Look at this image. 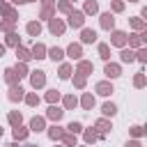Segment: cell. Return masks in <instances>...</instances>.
I'll list each match as a JSON object with an SVG mask.
<instances>
[{
  "label": "cell",
  "mask_w": 147,
  "mask_h": 147,
  "mask_svg": "<svg viewBox=\"0 0 147 147\" xmlns=\"http://www.w3.org/2000/svg\"><path fill=\"white\" fill-rule=\"evenodd\" d=\"M147 85V76H145V71H138L136 76H133V87L136 90H142Z\"/></svg>",
  "instance_id": "38"
},
{
  "label": "cell",
  "mask_w": 147,
  "mask_h": 147,
  "mask_svg": "<svg viewBox=\"0 0 147 147\" xmlns=\"http://www.w3.org/2000/svg\"><path fill=\"white\" fill-rule=\"evenodd\" d=\"M9 2H11L14 7H16V5H25V0H9Z\"/></svg>",
  "instance_id": "50"
},
{
  "label": "cell",
  "mask_w": 147,
  "mask_h": 147,
  "mask_svg": "<svg viewBox=\"0 0 147 147\" xmlns=\"http://www.w3.org/2000/svg\"><path fill=\"white\" fill-rule=\"evenodd\" d=\"M124 147H142V142H140V140H136V138H131V140H126V142H124Z\"/></svg>",
  "instance_id": "47"
},
{
  "label": "cell",
  "mask_w": 147,
  "mask_h": 147,
  "mask_svg": "<svg viewBox=\"0 0 147 147\" xmlns=\"http://www.w3.org/2000/svg\"><path fill=\"white\" fill-rule=\"evenodd\" d=\"M64 55L67 57H71V60H83V44H78V41H74V44H69L67 46V51H64Z\"/></svg>",
  "instance_id": "9"
},
{
  "label": "cell",
  "mask_w": 147,
  "mask_h": 147,
  "mask_svg": "<svg viewBox=\"0 0 147 147\" xmlns=\"http://www.w3.org/2000/svg\"><path fill=\"white\" fill-rule=\"evenodd\" d=\"M74 74V64L71 62H60V69H57V78L60 80H69Z\"/></svg>",
  "instance_id": "20"
},
{
  "label": "cell",
  "mask_w": 147,
  "mask_h": 147,
  "mask_svg": "<svg viewBox=\"0 0 147 147\" xmlns=\"http://www.w3.org/2000/svg\"><path fill=\"white\" fill-rule=\"evenodd\" d=\"M74 71H76V74H80V76H85V78H87V76H90V74H92V71H94V64H92V62H90V60H78V64H76V69H74Z\"/></svg>",
  "instance_id": "17"
},
{
  "label": "cell",
  "mask_w": 147,
  "mask_h": 147,
  "mask_svg": "<svg viewBox=\"0 0 147 147\" xmlns=\"http://www.w3.org/2000/svg\"><path fill=\"white\" fill-rule=\"evenodd\" d=\"M41 7H55V0H39Z\"/></svg>",
  "instance_id": "48"
},
{
  "label": "cell",
  "mask_w": 147,
  "mask_h": 147,
  "mask_svg": "<svg viewBox=\"0 0 147 147\" xmlns=\"http://www.w3.org/2000/svg\"><path fill=\"white\" fill-rule=\"evenodd\" d=\"M94 92H96V94H101V96H110V94L115 92V87H113V83H110V80H99V83L94 85Z\"/></svg>",
  "instance_id": "14"
},
{
  "label": "cell",
  "mask_w": 147,
  "mask_h": 147,
  "mask_svg": "<svg viewBox=\"0 0 147 147\" xmlns=\"http://www.w3.org/2000/svg\"><path fill=\"white\" fill-rule=\"evenodd\" d=\"M83 140H85V145H94V142L99 140V133L94 131V126H90V129H83Z\"/></svg>",
  "instance_id": "29"
},
{
  "label": "cell",
  "mask_w": 147,
  "mask_h": 147,
  "mask_svg": "<svg viewBox=\"0 0 147 147\" xmlns=\"http://www.w3.org/2000/svg\"><path fill=\"white\" fill-rule=\"evenodd\" d=\"M101 115H103V117H115V115H117V106H115L113 101H106V103L101 106Z\"/></svg>",
  "instance_id": "35"
},
{
  "label": "cell",
  "mask_w": 147,
  "mask_h": 147,
  "mask_svg": "<svg viewBox=\"0 0 147 147\" xmlns=\"http://www.w3.org/2000/svg\"><path fill=\"white\" fill-rule=\"evenodd\" d=\"M64 131H69V133H74V136H78V133H83V124L71 119V122L67 124V129H64Z\"/></svg>",
  "instance_id": "43"
},
{
  "label": "cell",
  "mask_w": 147,
  "mask_h": 147,
  "mask_svg": "<svg viewBox=\"0 0 147 147\" xmlns=\"http://www.w3.org/2000/svg\"><path fill=\"white\" fill-rule=\"evenodd\" d=\"M7 122H9L11 129L18 126V124H23V113H21V110H9V113H7Z\"/></svg>",
  "instance_id": "26"
},
{
  "label": "cell",
  "mask_w": 147,
  "mask_h": 147,
  "mask_svg": "<svg viewBox=\"0 0 147 147\" xmlns=\"http://www.w3.org/2000/svg\"><path fill=\"white\" fill-rule=\"evenodd\" d=\"M140 18L147 23V7H142V9H140Z\"/></svg>",
  "instance_id": "49"
},
{
  "label": "cell",
  "mask_w": 147,
  "mask_h": 147,
  "mask_svg": "<svg viewBox=\"0 0 147 147\" xmlns=\"http://www.w3.org/2000/svg\"><path fill=\"white\" fill-rule=\"evenodd\" d=\"M14 51H16V60H18V62H25V64H28V62L32 60V55H30V48H25L23 44H21V46H16Z\"/></svg>",
  "instance_id": "25"
},
{
  "label": "cell",
  "mask_w": 147,
  "mask_h": 147,
  "mask_svg": "<svg viewBox=\"0 0 147 147\" xmlns=\"http://www.w3.org/2000/svg\"><path fill=\"white\" fill-rule=\"evenodd\" d=\"M28 129H30L32 133H41V131H46V117H41V115H34V117L30 119Z\"/></svg>",
  "instance_id": "13"
},
{
  "label": "cell",
  "mask_w": 147,
  "mask_h": 147,
  "mask_svg": "<svg viewBox=\"0 0 147 147\" xmlns=\"http://www.w3.org/2000/svg\"><path fill=\"white\" fill-rule=\"evenodd\" d=\"M2 133H5V129H2V126H0V138H2Z\"/></svg>",
  "instance_id": "53"
},
{
  "label": "cell",
  "mask_w": 147,
  "mask_h": 147,
  "mask_svg": "<svg viewBox=\"0 0 147 147\" xmlns=\"http://www.w3.org/2000/svg\"><path fill=\"white\" fill-rule=\"evenodd\" d=\"M126 37H129V32H124V30H110V44L108 46L126 48Z\"/></svg>",
  "instance_id": "5"
},
{
  "label": "cell",
  "mask_w": 147,
  "mask_h": 147,
  "mask_svg": "<svg viewBox=\"0 0 147 147\" xmlns=\"http://www.w3.org/2000/svg\"><path fill=\"white\" fill-rule=\"evenodd\" d=\"M129 2H140V0H129Z\"/></svg>",
  "instance_id": "56"
},
{
  "label": "cell",
  "mask_w": 147,
  "mask_h": 147,
  "mask_svg": "<svg viewBox=\"0 0 147 147\" xmlns=\"http://www.w3.org/2000/svg\"><path fill=\"white\" fill-rule=\"evenodd\" d=\"M96 53H99V57H101L103 62H110V46H108L106 41H99V44H96Z\"/></svg>",
  "instance_id": "28"
},
{
  "label": "cell",
  "mask_w": 147,
  "mask_h": 147,
  "mask_svg": "<svg viewBox=\"0 0 147 147\" xmlns=\"http://www.w3.org/2000/svg\"><path fill=\"white\" fill-rule=\"evenodd\" d=\"M16 46H21L18 32H7L5 34V48H16Z\"/></svg>",
  "instance_id": "24"
},
{
  "label": "cell",
  "mask_w": 147,
  "mask_h": 147,
  "mask_svg": "<svg viewBox=\"0 0 147 147\" xmlns=\"http://www.w3.org/2000/svg\"><path fill=\"white\" fill-rule=\"evenodd\" d=\"M71 80H74V87H76V90H85V85H87V78L80 76V74H76V71H74V76H71Z\"/></svg>",
  "instance_id": "40"
},
{
  "label": "cell",
  "mask_w": 147,
  "mask_h": 147,
  "mask_svg": "<svg viewBox=\"0 0 147 147\" xmlns=\"http://www.w3.org/2000/svg\"><path fill=\"white\" fill-rule=\"evenodd\" d=\"M119 60H122L124 64L136 62V51H131V48H119Z\"/></svg>",
  "instance_id": "30"
},
{
  "label": "cell",
  "mask_w": 147,
  "mask_h": 147,
  "mask_svg": "<svg viewBox=\"0 0 147 147\" xmlns=\"http://www.w3.org/2000/svg\"><path fill=\"white\" fill-rule=\"evenodd\" d=\"M0 30L7 34V32H16V23L14 21H7V18H2L0 21Z\"/></svg>",
  "instance_id": "42"
},
{
  "label": "cell",
  "mask_w": 147,
  "mask_h": 147,
  "mask_svg": "<svg viewBox=\"0 0 147 147\" xmlns=\"http://www.w3.org/2000/svg\"><path fill=\"white\" fill-rule=\"evenodd\" d=\"M99 25L103 28V30H115V14H110V11H101L99 14Z\"/></svg>",
  "instance_id": "8"
},
{
  "label": "cell",
  "mask_w": 147,
  "mask_h": 147,
  "mask_svg": "<svg viewBox=\"0 0 147 147\" xmlns=\"http://www.w3.org/2000/svg\"><path fill=\"white\" fill-rule=\"evenodd\" d=\"M23 101H25V103H28L30 108H37L41 99H39V94H37V92H25V96H23Z\"/></svg>",
  "instance_id": "37"
},
{
  "label": "cell",
  "mask_w": 147,
  "mask_h": 147,
  "mask_svg": "<svg viewBox=\"0 0 147 147\" xmlns=\"http://www.w3.org/2000/svg\"><path fill=\"white\" fill-rule=\"evenodd\" d=\"M28 2H37V0H25V5H28Z\"/></svg>",
  "instance_id": "55"
},
{
  "label": "cell",
  "mask_w": 147,
  "mask_h": 147,
  "mask_svg": "<svg viewBox=\"0 0 147 147\" xmlns=\"http://www.w3.org/2000/svg\"><path fill=\"white\" fill-rule=\"evenodd\" d=\"M23 147H39V145H23Z\"/></svg>",
  "instance_id": "54"
},
{
  "label": "cell",
  "mask_w": 147,
  "mask_h": 147,
  "mask_svg": "<svg viewBox=\"0 0 147 147\" xmlns=\"http://www.w3.org/2000/svg\"><path fill=\"white\" fill-rule=\"evenodd\" d=\"M25 32H28L30 37H39V34H41V23H39V21H28V23H25Z\"/></svg>",
  "instance_id": "27"
},
{
  "label": "cell",
  "mask_w": 147,
  "mask_h": 147,
  "mask_svg": "<svg viewBox=\"0 0 147 147\" xmlns=\"http://www.w3.org/2000/svg\"><path fill=\"white\" fill-rule=\"evenodd\" d=\"M28 136H30V129H28V126H23V124H18V126H14V129H11V138H14V142H23Z\"/></svg>",
  "instance_id": "18"
},
{
  "label": "cell",
  "mask_w": 147,
  "mask_h": 147,
  "mask_svg": "<svg viewBox=\"0 0 147 147\" xmlns=\"http://www.w3.org/2000/svg\"><path fill=\"white\" fill-rule=\"evenodd\" d=\"M60 145H62V147H76V145H78V136H74V133L64 131V136H62Z\"/></svg>",
  "instance_id": "31"
},
{
  "label": "cell",
  "mask_w": 147,
  "mask_h": 147,
  "mask_svg": "<svg viewBox=\"0 0 147 147\" xmlns=\"http://www.w3.org/2000/svg\"><path fill=\"white\" fill-rule=\"evenodd\" d=\"M0 18H7V21H14V23H18V9H16L11 2H5V0H0Z\"/></svg>",
  "instance_id": "1"
},
{
  "label": "cell",
  "mask_w": 147,
  "mask_h": 147,
  "mask_svg": "<svg viewBox=\"0 0 147 147\" xmlns=\"http://www.w3.org/2000/svg\"><path fill=\"white\" fill-rule=\"evenodd\" d=\"M78 106H80L83 110H92V108L96 106L94 94H92V92H83V94H80V99H78Z\"/></svg>",
  "instance_id": "12"
},
{
  "label": "cell",
  "mask_w": 147,
  "mask_h": 147,
  "mask_svg": "<svg viewBox=\"0 0 147 147\" xmlns=\"http://www.w3.org/2000/svg\"><path fill=\"white\" fill-rule=\"evenodd\" d=\"M7 147H21V145H18V142H14V140H11V142H9V145H7Z\"/></svg>",
  "instance_id": "52"
},
{
  "label": "cell",
  "mask_w": 147,
  "mask_h": 147,
  "mask_svg": "<svg viewBox=\"0 0 147 147\" xmlns=\"http://www.w3.org/2000/svg\"><path fill=\"white\" fill-rule=\"evenodd\" d=\"M69 2H71V5H74V2H76V0H69Z\"/></svg>",
  "instance_id": "57"
},
{
  "label": "cell",
  "mask_w": 147,
  "mask_h": 147,
  "mask_svg": "<svg viewBox=\"0 0 147 147\" xmlns=\"http://www.w3.org/2000/svg\"><path fill=\"white\" fill-rule=\"evenodd\" d=\"M124 9H126L124 0H110V14H122Z\"/></svg>",
  "instance_id": "41"
},
{
  "label": "cell",
  "mask_w": 147,
  "mask_h": 147,
  "mask_svg": "<svg viewBox=\"0 0 147 147\" xmlns=\"http://www.w3.org/2000/svg\"><path fill=\"white\" fill-rule=\"evenodd\" d=\"M136 62H140V64H147V48H145V46H140V48L136 51Z\"/></svg>",
  "instance_id": "46"
},
{
  "label": "cell",
  "mask_w": 147,
  "mask_h": 147,
  "mask_svg": "<svg viewBox=\"0 0 147 147\" xmlns=\"http://www.w3.org/2000/svg\"><path fill=\"white\" fill-rule=\"evenodd\" d=\"M78 44H96V30L92 28H80V41Z\"/></svg>",
  "instance_id": "15"
},
{
  "label": "cell",
  "mask_w": 147,
  "mask_h": 147,
  "mask_svg": "<svg viewBox=\"0 0 147 147\" xmlns=\"http://www.w3.org/2000/svg\"><path fill=\"white\" fill-rule=\"evenodd\" d=\"M64 30H67V23H64L62 18H57V16L48 18V32H51L53 37H62Z\"/></svg>",
  "instance_id": "4"
},
{
  "label": "cell",
  "mask_w": 147,
  "mask_h": 147,
  "mask_svg": "<svg viewBox=\"0 0 147 147\" xmlns=\"http://www.w3.org/2000/svg\"><path fill=\"white\" fill-rule=\"evenodd\" d=\"M103 74H106V78H108V80H115V78H119V76H122V67H119L117 62H106Z\"/></svg>",
  "instance_id": "10"
},
{
  "label": "cell",
  "mask_w": 147,
  "mask_h": 147,
  "mask_svg": "<svg viewBox=\"0 0 147 147\" xmlns=\"http://www.w3.org/2000/svg\"><path fill=\"white\" fill-rule=\"evenodd\" d=\"M129 133H131V138H136V140H140V138L145 136V126H140V124H133V126L129 129Z\"/></svg>",
  "instance_id": "44"
},
{
  "label": "cell",
  "mask_w": 147,
  "mask_h": 147,
  "mask_svg": "<svg viewBox=\"0 0 147 147\" xmlns=\"http://www.w3.org/2000/svg\"><path fill=\"white\" fill-rule=\"evenodd\" d=\"M67 25L69 28H76V30L85 28V14L80 9H71V14H67Z\"/></svg>",
  "instance_id": "2"
},
{
  "label": "cell",
  "mask_w": 147,
  "mask_h": 147,
  "mask_svg": "<svg viewBox=\"0 0 147 147\" xmlns=\"http://www.w3.org/2000/svg\"><path fill=\"white\" fill-rule=\"evenodd\" d=\"M11 69H14V74H16L18 80H21V78H28V74H30V69H28L25 62H16V67H11Z\"/></svg>",
  "instance_id": "34"
},
{
  "label": "cell",
  "mask_w": 147,
  "mask_h": 147,
  "mask_svg": "<svg viewBox=\"0 0 147 147\" xmlns=\"http://www.w3.org/2000/svg\"><path fill=\"white\" fill-rule=\"evenodd\" d=\"M62 110H74V108H78V96L76 94H62Z\"/></svg>",
  "instance_id": "21"
},
{
  "label": "cell",
  "mask_w": 147,
  "mask_h": 147,
  "mask_svg": "<svg viewBox=\"0 0 147 147\" xmlns=\"http://www.w3.org/2000/svg\"><path fill=\"white\" fill-rule=\"evenodd\" d=\"M53 16H55V7H41V9H39V18L48 21V18H53Z\"/></svg>",
  "instance_id": "45"
},
{
  "label": "cell",
  "mask_w": 147,
  "mask_h": 147,
  "mask_svg": "<svg viewBox=\"0 0 147 147\" xmlns=\"http://www.w3.org/2000/svg\"><path fill=\"white\" fill-rule=\"evenodd\" d=\"M5 83H7L9 87H11V85H16V83H21V80L16 78V74H14V69H11V67H7V69H5Z\"/></svg>",
  "instance_id": "39"
},
{
  "label": "cell",
  "mask_w": 147,
  "mask_h": 147,
  "mask_svg": "<svg viewBox=\"0 0 147 147\" xmlns=\"http://www.w3.org/2000/svg\"><path fill=\"white\" fill-rule=\"evenodd\" d=\"M5 51H7V48H5V44H0V57L5 55Z\"/></svg>",
  "instance_id": "51"
},
{
  "label": "cell",
  "mask_w": 147,
  "mask_h": 147,
  "mask_svg": "<svg viewBox=\"0 0 147 147\" xmlns=\"http://www.w3.org/2000/svg\"><path fill=\"white\" fill-rule=\"evenodd\" d=\"M44 99L48 101V106H53V103H57V101L62 99V92L53 87V90H48V92H46V96H44Z\"/></svg>",
  "instance_id": "36"
},
{
  "label": "cell",
  "mask_w": 147,
  "mask_h": 147,
  "mask_svg": "<svg viewBox=\"0 0 147 147\" xmlns=\"http://www.w3.org/2000/svg\"><path fill=\"white\" fill-rule=\"evenodd\" d=\"M28 78H30L32 90H41V87L46 85V71H44V69H34V71H30Z\"/></svg>",
  "instance_id": "3"
},
{
  "label": "cell",
  "mask_w": 147,
  "mask_h": 147,
  "mask_svg": "<svg viewBox=\"0 0 147 147\" xmlns=\"http://www.w3.org/2000/svg\"><path fill=\"white\" fill-rule=\"evenodd\" d=\"M129 25H131V30H133V32H140V30H145V28H147V23H145L140 16H131V18H129Z\"/></svg>",
  "instance_id": "33"
},
{
  "label": "cell",
  "mask_w": 147,
  "mask_h": 147,
  "mask_svg": "<svg viewBox=\"0 0 147 147\" xmlns=\"http://www.w3.org/2000/svg\"><path fill=\"white\" fill-rule=\"evenodd\" d=\"M80 11H83L85 16H94V14H99V2H96V0H85Z\"/></svg>",
  "instance_id": "23"
},
{
  "label": "cell",
  "mask_w": 147,
  "mask_h": 147,
  "mask_svg": "<svg viewBox=\"0 0 147 147\" xmlns=\"http://www.w3.org/2000/svg\"><path fill=\"white\" fill-rule=\"evenodd\" d=\"M46 136H48L53 142H60V140H62V136H64V126L53 124V126H48V129H46Z\"/></svg>",
  "instance_id": "19"
},
{
  "label": "cell",
  "mask_w": 147,
  "mask_h": 147,
  "mask_svg": "<svg viewBox=\"0 0 147 147\" xmlns=\"http://www.w3.org/2000/svg\"><path fill=\"white\" fill-rule=\"evenodd\" d=\"M62 115H64V110H62L57 103H53V106H48V108H46V119H51L53 124H60Z\"/></svg>",
  "instance_id": "11"
},
{
  "label": "cell",
  "mask_w": 147,
  "mask_h": 147,
  "mask_svg": "<svg viewBox=\"0 0 147 147\" xmlns=\"http://www.w3.org/2000/svg\"><path fill=\"white\" fill-rule=\"evenodd\" d=\"M23 96H25V90L21 87V83H16V85H11V87L7 90V99H9L11 103H18V101H23Z\"/></svg>",
  "instance_id": "7"
},
{
  "label": "cell",
  "mask_w": 147,
  "mask_h": 147,
  "mask_svg": "<svg viewBox=\"0 0 147 147\" xmlns=\"http://www.w3.org/2000/svg\"><path fill=\"white\" fill-rule=\"evenodd\" d=\"M55 147H62V145H55Z\"/></svg>",
  "instance_id": "58"
},
{
  "label": "cell",
  "mask_w": 147,
  "mask_h": 147,
  "mask_svg": "<svg viewBox=\"0 0 147 147\" xmlns=\"http://www.w3.org/2000/svg\"><path fill=\"white\" fill-rule=\"evenodd\" d=\"M46 57H48V60H53V62H62V60H64V48L53 46V48H48V51H46Z\"/></svg>",
  "instance_id": "22"
},
{
  "label": "cell",
  "mask_w": 147,
  "mask_h": 147,
  "mask_svg": "<svg viewBox=\"0 0 147 147\" xmlns=\"http://www.w3.org/2000/svg\"><path fill=\"white\" fill-rule=\"evenodd\" d=\"M46 44H41V41H34L32 44V48H30V55H32V60H44L46 57Z\"/></svg>",
  "instance_id": "16"
},
{
  "label": "cell",
  "mask_w": 147,
  "mask_h": 147,
  "mask_svg": "<svg viewBox=\"0 0 147 147\" xmlns=\"http://www.w3.org/2000/svg\"><path fill=\"white\" fill-rule=\"evenodd\" d=\"M71 9H74V5L69 2V0H57L55 2V11H60V14H71Z\"/></svg>",
  "instance_id": "32"
},
{
  "label": "cell",
  "mask_w": 147,
  "mask_h": 147,
  "mask_svg": "<svg viewBox=\"0 0 147 147\" xmlns=\"http://www.w3.org/2000/svg\"><path fill=\"white\" fill-rule=\"evenodd\" d=\"M110 129H113V124H110L108 117H99V119L94 122V131L99 133V140H103V138L110 133Z\"/></svg>",
  "instance_id": "6"
}]
</instances>
